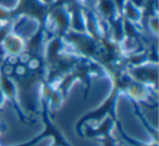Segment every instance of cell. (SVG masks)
Returning a JSON list of instances; mask_svg holds the SVG:
<instances>
[{
	"mask_svg": "<svg viewBox=\"0 0 159 146\" xmlns=\"http://www.w3.org/2000/svg\"><path fill=\"white\" fill-rule=\"evenodd\" d=\"M131 80L132 79L130 78V75H121L119 73L118 74L113 73V85L108 97L102 103L100 106H98L97 108L89 111V112L85 113L76 122L75 131H76L79 136H81V130H82L83 125H85L91 121L99 122L106 117H111L116 121H118L117 113H116V106H117L118 98H119L121 92H124L126 89Z\"/></svg>",
	"mask_w": 159,
	"mask_h": 146,
	"instance_id": "cell-1",
	"label": "cell"
},
{
	"mask_svg": "<svg viewBox=\"0 0 159 146\" xmlns=\"http://www.w3.org/2000/svg\"><path fill=\"white\" fill-rule=\"evenodd\" d=\"M42 120H43V131L36 136L32 137L30 141L24 143L16 144L12 146H35L40 141L45 139H50L49 146H72L68 141L64 134L59 128L53 123L50 118V110L48 107V99L42 98Z\"/></svg>",
	"mask_w": 159,
	"mask_h": 146,
	"instance_id": "cell-2",
	"label": "cell"
},
{
	"mask_svg": "<svg viewBox=\"0 0 159 146\" xmlns=\"http://www.w3.org/2000/svg\"><path fill=\"white\" fill-rule=\"evenodd\" d=\"M130 78L135 82L144 85L157 84V75H158V66L157 63H143L141 66H133L129 73Z\"/></svg>",
	"mask_w": 159,
	"mask_h": 146,
	"instance_id": "cell-3",
	"label": "cell"
},
{
	"mask_svg": "<svg viewBox=\"0 0 159 146\" xmlns=\"http://www.w3.org/2000/svg\"><path fill=\"white\" fill-rule=\"evenodd\" d=\"M118 121H116L111 117H106L102 121H99L98 125H89V123L85 124L81 130V137H86V139H102L104 135L112 133L113 129L116 128V123Z\"/></svg>",
	"mask_w": 159,
	"mask_h": 146,
	"instance_id": "cell-4",
	"label": "cell"
},
{
	"mask_svg": "<svg viewBox=\"0 0 159 146\" xmlns=\"http://www.w3.org/2000/svg\"><path fill=\"white\" fill-rule=\"evenodd\" d=\"M0 89H2L6 99H9L10 102H11V104L13 105L14 109H16V111L19 115V118H20L23 122L26 121L24 115H23V111L21 110L20 106H19L18 89H16V83L10 79V76L8 75L7 73L1 72V71H0Z\"/></svg>",
	"mask_w": 159,
	"mask_h": 146,
	"instance_id": "cell-5",
	"label": "cell"
},
{
	"mask_svg": "<svg viewBox=\"0 0 159 146\" xmlns=\"http://www.w3.org/2000/svg\"><path fill=\"white\" fill-rule=\"evenodd\" d=\"M1 46H2L3 50L7 55L16 57L24 51L25 43L21 36H18L16 34H10L5 38Z\"/></svg>",
	"mask_w": 159,
	"mask_h": 146,
	"instance_id": "cell-6",
	"label": "cell"
},
{
	"mask_svg": "<svg viewBox=\"0 0 159 146\" xmlns=\"http://www.w3.org/2000/svg\"><path fill=\"white\" fill-rule=\"evenodd\" d=\"M116 126H117L118 131H119L120 135H121V137L123 139V141H125V143L129 144L130 146H158V142H155V141L142 142V141H139V139H133L132 136H130L129 134H126V133L123 131L120 121H118L117 123H116Z\"/></svg>",
	"mask_w": 159,
	"mask_h": 146,
	"instance_id": "cell-7",
	"label": "cell"
},
{
	"mask_svg": "<svg viewBox=\"0 0 159 146\" xmlns=\"http://www.w3.org/2000/svg\"><path fill=\"white\" fill-rule=\"evenodd\" d=\"M63 97L64 96L62 95V93L59 91V89H53L52 93H51V96L49 98L48 102V107L49 110H53V109H57L61 106L62 102H63Z\"/></svg>",
	"mask_w": 159,
	"mask_h": 146,
	"instance_id": "cell-8",
	"label": "cell"
},
{
	"mask_svg": "<svg viewBox=\"0 0 159 146\" xmlns=\"http://www.w3.org/2000/svg\"><path fill=\"white\" fill-rule=\"evenodd\" d=\"M98 141L100 142L102 146H121V144L117 141V139L113 136L112 133H108V134L104 135Z\"/></svg>",
	"mask_w": 159,
	"mask_h": 146,
	"instance_id": "cell-9",
	"label": "cell"
},
{
	"mask_svg": "<svg viewBox=\"0 0 159 146\" xmlns=\"http://www.w3.org/2000/svg\"><path fill=\"white\" fill-rule=\"evenodd\" d=\"M149 25H150V29L152 30V32H154L155 34H157V32H158V27H157V19H152L149 22Z\"/></svg>",
	"mask_w": 159,
	"mask_h": 146,
	"instance_id": "cell-10",
	"label": "cell"
},
{
	"mask_svg": "<svg viewBox=\"0 0 159 146\" xmlns=\"http://www.w3.org/2000/svg\"><path fill=\"white\" fill-rule=\"evenodd\" d=\"M5 100H6L5 94H3L2 89H0V110H1V108H2V105H3V103H5Z\"/></svg>",
	"mask_w": 159,
	"mask_h": 146,
	"instance_id": "cell-11",
	"label": "cell"
},
{
	"mask_svg": "<svg viewBox=\"0 0 159 146\" xmlns=\"http://www.w3.org/2000/svg\"><path fill=\"white\" fill-rule=\"evenodd\" d=\"M5 131H6V125L5 124H0V135L2 134Z\"/></svg>",
	"mask_w": 159,
	"mask_h": 146,
	"instance_id": "cell-12",
	"label": "cell"
},
{
	"mask_svg": "<svg viewBox=\"0 0 159 146\" xmlns=\"http://www.w3.org/2000/svg\"><path fill=\"white\" fill-rule=\"evenodd\" d=\"M2 26V23H1V21H0V27Z\"/></svg>",
	"mask_w": 159,
	"mask_h": 146,
	"instance_id": "cell-13",
	"label": "cell"
},
{
	"mask_svg": "<svg viewBox=\"0 0 159 146\" xmlns=\"http://www.w3.org/2000/svg\"><path fill=\"white\" fill-rule=\"evenodd\" d=\"M0 146H1V145H0Z\"/></svg>",
	"mask_w": 159,
	"mask_h": 146,
	"instance_id": "cell-14",
	"label": "cell"
}]
</instances>
